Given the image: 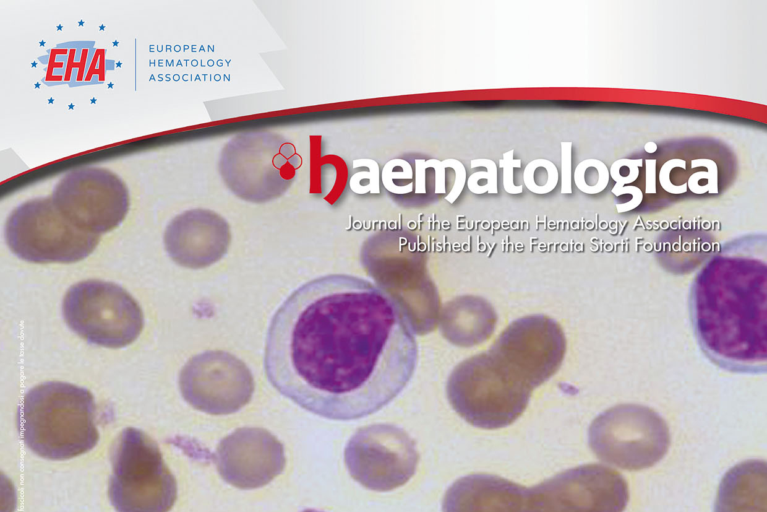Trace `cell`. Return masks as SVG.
Masks as SVG:
<instances>
[{
	"label": "cell",
	"instance_id": "1",
	"mask_svg": "<svg viewBox=\"0 0 767 512\" xmlns=\"http://www.w3.org/2000/svg\"><path fill=\"white\" fill-rule=\"evenodd\" d=\"M418 357L413 322L392 294L335 273L294 289L271 317L263 367L283 397L319 417L351 421L391 403Z\"/></svg>",
	"mask_w": 767,
	"mask_h": 512
},
{
	"label": "cell",
	"instance_id": "2",
	"mask_svg": "<svg viewBox=\"0 0 767 512\" xmlns=\"http://www.w3.org/2000/svg\"><path fill=\"white\" fill-rule=\"evenodd\" d=\"M766 245L729 244L706 262L690 295L693 329L701 350L719 367L766 372Z\"/></svg>",
	"mask_w": 767,
	"mask_h": 512
},
{
	"label": "cell",
	"instance_id": "3",
	"mask_svg": "<svg viewBox=\"0 0 767 512\" xmlns=\"http://www.w3.org/2000/svg\"><path fill=\"white\" fill-rule=\"evenodd\" d=\"M96 405L90 391L49 381L30 389L17 412L19 433L35 454L65 460L94 448L99 439Z\"/></svg>",
	"mask_w": 767,
	"mask_h": 512
},
{
	"label": "cell",
	"instance_id": "4",
	"mask_svg": "<svg viewBox=\"0 0 767 512\" xmlns=\"http://www.w3.org/2000/svg\"><path fill=\"white\" fill-rule=\"evenodd\" d=\"M108 496L117 512H168L177 483L157 443L145 432L126 428L112 452Z\"/></svg>",
	"mask_w": 767,
	"mask_h": 512
},
{
	"label": "cell",
	"instance_id": "5",
	"mask_svg": "<svg viewBox=\"0 0 767 512\" xmlns=\"http://www.w3.org/2000/svg\"><path fill=\"white\" fill-rule=\"evenodd\" d=\"M589 446L603 462L626 470L659 462L670 446L669 428L652 409L635 404L612 407L592 422Z\"/></svg>",
	"mask_w": 767,
	"mask_h": 512
},
{
	"label": "cell",
	"instance_id": "6",
	"mask_svg": "<svg viewBox=\"0 0 767 512\" xmlns=\"http://www.w3.org/2000/svg\"><path fill=\"white\" fill-rule=\"evenodd\" d=\"M63 317L71 330L89 343L120 348L131 344L143 328V313L122 287L101 280L79 282L67 291Z\"/></svg>",
	"mask_w": 767,
	"mask_h": 512
},
{
	"label": "cell",
	"instance_id": "7",
	"mask_svg": "<svg viewBox=\"0 0 767 512\" xmlns=\"http://www.w3.org/2000/svg\"><path fill=\"white\" fill-rule=\"evenodd\" d=\"M5 238L11 251L22 260L73 263L90 255L100 237L75 227L50 197H43L28 200L10 213Z\"/></svg>",
	"mask_w": 767,
	"mask_h": 512
},
{
	"label": "cell",
	"instance_id": "8",
	"mask_svg": "<svg viewBox=\"0 0 767 512\" xmlns=\"http://www.w3.org/2000/svg\"><path fill=\"white\" fill-rule=\"evenodd\" d=\"M50 198L70 223L95 235L118 227L130 205L123 180L99 167H81L68 172L54 187Z\"/></svg>",
	"mask_w": 767,
	"mask_h": 512
},
{
	"label": "cell",
	"instance_id": "9",
	"mask_svg": "<svg viewBox=\"0 0 767 512\" xmlns=\"http://www.w3.org/2000/svg\"><path fill=\"white\" fill-rule=\"evenodd\" d=\"M183 398L195 409L214 415L230 414L249 402L254 380L247 365L220 350L194 356L179 376Z\"/></svg>",
	"mask_w": 767,
	"mask_h": 512
},
{
	"label": "cell",
	"instance_id": "10",
	"mask_svg": "<svg viewBox=\"0 0 767 512\" xmlns=\"http://www.w3.org/2000/svg\"><path fill=\"white\" fill-rule=\"evenodd\" d=\"M565 350L558 323L547 316L530 315L512 322L488 351L533 390L558 370Z\"/></svg>",
	"mask_w": 767,
	"mask_h": 512
},
{
	"label": "cell",
	"instance_id": "11",
	"mask_svg": "<svg viewBox=\"0 0 767 512\" xmlns=\"http://www.w3.org/2000/svg\"><path fill=\"white\" fill-rule=\"evenodd\" d=\"M531 390L512 377L488 351L474 355L455 367L447 382V395L452 405L463 414L477 407L511 405L519 412Z\"/></svg>",
	"mask_w": 767,
	"mask_h": 512
},
{
	"label": "cell",
	"instance_id": "12",
	"mask_svg": "<svg viewBox=\"0 0 767 512\" xmlns=\"http://www.w3.org/2000/svg\"><path fill=\"white\" fill-rule=\"evenodd\" d=\"M549 488L550 512H623L629 501L624 477L601 464L573 469L558 477Z\"/></svg>",
	"mask_w": 767,
	"mask_h": 512
},
{
	"label": "cell",
	"instance_id": "13",
	"mask_svg": "<svg viewBox=\"0 0 767 512\" xmlns=\"http://www.w3.org/2000/svg\"><path fill=\"white\" fill-rule=\"evenodd\" d=\"M230 238L229 227L220 216L195 209L176 216L169 223L164 244L177 264L199 269L220 260L228 250Z\"/></svg>",
	"mask_w": 767,
	"mask_h": 512
},
{
	"label": "cell",
	"instance_id": "14",
	"mask_svg": "<svg viewBox=\"0 0 767 512\" xmlns=\"http://www.w3.org/2000/svg\"><path fill=\"white\" fill-rule=\"evenodd\" d=\"M714 512H766V463L748 460L732 467L718 488Z\"/></svg>",
	"mask_w": 767,
	"mask_h": 512
},
{
	"label": "cell",
	"instance_id": "15",
	"mask_svg": "<svg viewBox=\"0 0 767 512\" xmlns=\"http://www.w3.org/2000/svg\"><path fill=\"white\" fill-rule=\"evenodd\" d=\"M606 165L597 159H587L578 164L574 172V181L579 190L586 194L602 192L609 182Z\"/></svg>",
	"mask_w": 767,
	"mask_h": 512
},
{
	"label": "cell",
	"instance_id": "16",
	"mask_svg": "<svg viewBox=\"0 0 767 512\" xmlns=\"http://www.w3.org/2000/svg\"><path fill=\"white\" fill-rule=\"evenodd\" d=\"M557 182V168L549 160L537 159L530 162L525 168L524 183L533 193H549L556 187Z\"/></svg>",
	"mask_w": 767,
	"mask_h": 512
},
{
	"label": "cell",
	"instance_id": "17",
	"mask_svg": "<svg viewBox=\"0 0 767 512\" xmlns=\"http://www.w3.org/2000/svg\"><path fill=\"white\" fill-rule=\"evenodd\" d=\"M706 167L707 171H699L692 174L687 183V188L695 194H703L706 192L716 194L718 193V172L717 165L710 159H694L691 161V167Z\"/></svg>",
	"mask_w": 767,
	"mask_h": 512
},
{
	"label": "cell",
	"instance_id": "18",
	"mask_svg": "<svg viewBox=\"0 0 767 512\" xmlns=\"http://www.w3.org/2000/svg\"><path fill=\"white\" fill-rule=\"evenodd\" d=\"M676 167L686 169V162L682 159H671L665 162L659 172V182L661 187L668 193L682 194L687 191V183L684 182L681 185H674L670 182V172Z\"/></svg>",
	"mask_w": 767,
	"mask_h": 512
},
{
	"label": "cell",
	"instance_id": "19",
	"mask_svg": "<svg viewBox=\"0 0 767 512\" xmlns=\"http://www.w3.org/2000/svg\"><path fill=\"white\" fill-rule=\"evenodd\" d=\"M571 142L561 143L562 158V193H571Z\"/></svg>",
	"mask_w": 767,
	"mask_h": 512
},
{
	"label": "cell",
	"instance_id": "20",
	"mask_svg": "<svg viewBox=\"0 0 767 512\" xmlns=\"http://www.w3.org/2000/svg\"><path fill=\"white\" fill-rule=\"evenodd\" d=\"M512 155L509 159H506L504 156V159L500 161V165L503 167L504 188L508 193L516 194L522 192V187L515 186L513 183V166H520L521 163L519 160H511Z\"/></svg>",
	"mask_w": 767,
	"mask_h": 512
},
{
	"label": "cell",
	"instance_id": "21",
	"mask_svg": "<svg viewBox=\"0 0 767 512\" xmlns=\"http://www.w3.org/2000/svg\"><path fill=\"white\" fill-rule=\"evenodd\" d=\"M447 162L452 167H454V169L456 171V174H457V179H456L455 185H454L450 195L446 197V199L449 201L451 196H453L452 197V201H451V202H453L458 197V195L460 194V192H461V190L463 188V185H464V182H465V173L466 172H465V169L463 168V166H462V164L460 162L458 164V167H456V164H457L456 160L450 159V160H447Z\"/></svg>",
	"mask_w": 767,
	"mask_h": 512
},
{
	"label": "cell",
	"instance_id": "22",
	"mask_svg": "<svg viewBox=\"0 0 767 512\" xmlns=\"http://www.w3.org/2000/svg\"><path fill=\"white\" fill-rule=\"evenodd\" d=\"M646 165V187L645 191L646 193L653 194L656 193V160L655 159H647L645 160Z\"/></svg>",
	"mask_w": 767,
	"mask_h": 512
},
{
	"label": "cell",
	"instance_id": "23",
	"mask_svg": "<svg viewBox=\"0 0 767 512\" xmlns=\"http://www.w3.org/2000/svg\"><path fill=\"white\" fill-rule=\"evenodd\" d=\"M612 193L616 196H620L622 194H631L634 198L643 199V193L640 188L636 186H622L619 188H612Z\"/></svg>",
	"mask_w": 767,
	"mask_h": 512
},
{
	"label": "cell",
	"instance_id": "24",
	"mask_svg": "<svg viewBox=\"0 0 767 512\" xmlns=\"http://www.w3.org/2000/svg\"><path fill=\"white\" fill-rule=\"evenodd\" d=\"M644 149L647 153H654L657 150V145L654 142H647Z\"/></svg>",
	"mask_w": 767,
	"mask_h": 512
}]
</instances>
